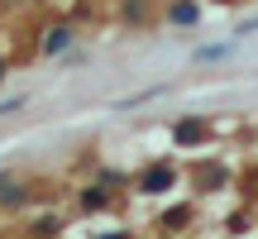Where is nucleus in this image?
I'll list each match as a JSON object with an SVG mask.
<instances>
[{"label": "nucleus", "instance_id": "obj_4", "mask_svg": "<svg viewBox=\"0 0 258 239\" xmlns=\"http://www.w3.org/2000/svg\"><path fill=\"white\" fill-rule=\"evenodd\" d=\"M201 19V10L191 5V0H182V5H172V24H196Z\"/></svg>", "mask_w": 258, "mask_h": 239}, {"label": "nucleus", "instance_id": "obj_10", "mask_svg": "<svg viewBox=\"0 0 258 239\" xmlns=\"http://www.w3.org/2000/svg\"><path fill=\"white\" fill-rule=\"evenodd\" d=\"M253 29H258V19H244V24H239V29H234V34H239V38H244V34H253Z\"/></svg>", "mask_w": 258, "mask_h": 239}, {"label": "nucleus", "instance_id": "obj_3", "mask_svg": "<svg viewBox=\"0 0 258 239\" xmlns=\"http://www.w3.org/2000/svg\"><path fill=\"white\" fill-rule=\"evenodd\" d=\"M24 201H29V187L19 182V177L0 172V206H24Z\"/></svg>", "mask_w": 258, "mask_h": 239}, {"label": "nucleus", "instance_id": "obj_7", "mask_svg": "<svg viewBox=\"0 0 258 239\" xmlns=\"http://www.w3.org/2000/svg\"><path fill=\"white\" fill-rule=\"evenodd\" d=\"M186 220H191V211H186V206H177V211H167V215H163L167 230H177V225H186Z\"/></svg>", "mask_w": 258, "mask_h": 239}, {"label": "nucleus", "instance_id": "obj_9", "mask_svg": "<svg viewBox=\"0 0 258 239\" xmlns=\"http://www.w3.org/2000/svg\"><path fill=\"white\" fill-rule=\"evenodd\" d=\"M57 225H62L57 215H43V220H38V234H57Z\"/></svg>", "mask_w": 258, "mask_h": 239}, {"label": "nucleus", "instance_id": "obj_6", "mask_svg": "<svg viewBox=\"0 0 258 239\" xmlns=\"http://www.w3.org/2000/svg\"><path fill=\"white\" fill-rule=\"evenodd\" d=\"M196 57H201V63H220V57H230V43H211V48H196Z\"/></svg>", "mask_w": 258, "mask_h": 239}, {"label": "nucleus", "instance_id": "obj_5", "mask_svg": "<svg viewBox=\"0 0 258 239\" xmlns=\"http://www.w3.org/2000/svg\"><path fill=\"white\" fill-rule=\"evenodd\" d=\"M67 43H72V34H67V29H53V34L43 38V53H62Z\"/></svg>", "mask_w": 258, "mask_h": 239}, {"label": "nucleus", "instance_id": "obj_11", "mask_svg": "<svg viewBox=\"0 0 258 239\" xmlns=\"http://www.w3.org/2000/svg\"><path fill=\"white\" fill-rule=\"evenodd\" d=\"M0 82H5V57H0Z\"/></svg>", "mask_w": 258, "mask_h": 239}, {"label": "nucleus", "instance_id": "obj_12", "mask_svg": "<svg viewBox=\"0 0 258 239\" xmlns=\"http://www.w3.org/2000/svg\"><path fill=\"white\" fill-rule=\"evenodd\" d=\"M105 239H129V234H105Z\"/></svg>", "mask_w": 258, "mask_h": 239}, {"label": "nucleus", "instance_id": "obj_8", "mask_svg": "<svg viewBox=\"0 0 258 239\" xmlns=\"http://www.w3.org/2000/svg\"><path fill=\"white\" fill-rule=\"evenodd\" d=\"M105 201H110V196H105V192H96V187H91V192H82V206H86V211H101Z\"/></svg>", "mask_w": 258, "mask_h": 239}, {"label": "nucleus", "instance_id": "obj_2", "mask_svg": "<svg viewBox=\"0 0 258 239\" xmlns=\"http://www.w3.org/2000/svg\"><path fill=\"white\" fill-rule=\"evenodd\" d=\"M211 134V129H206V119H177V129H172V139L182 148H191V144H201V139Z\"/></svg>", "mask_w": 258, "mask_h": 239}, {"label": "nucleus", "instance_id": "obj_1", "mask_svg": "<svg viewBox=\"0 0 258 239\" xmlns=\"http://www.w3.org/2000/svg\"><path fill=\"white\" fill-rule=\"evenodd\" d=\"M167 187H177V167H172V163H153V167L139 172V192L158 196V192H167Z\"/></svg>", "mask_w": 258, "mask_h": 239}]
</instances>
